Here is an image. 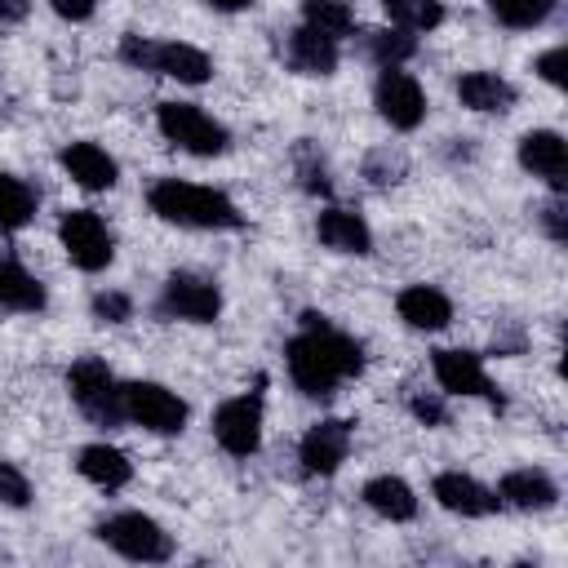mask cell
Listing matches in <instances>:
<instances>
[{
	"instance_id": "cell-1",
	"label": "cell",
	"mask_w": 568,
	"mask_h": 568,
	"mask_svg": "<svg viewBox=\"0 0 568 568\" xmlns=\"http://www.w3.org/2000/svg\"><path fill=\"white\" fill-rule=\"evenodd\" d=\"M284 364L288 382L306 399H328L342 382L364 373V346L351 333H342L328 315L306 311L297 320V333L284 342Z\"/></svg>"
},
{
	"instance_id": "cell-2",
	"label": "cell",
	"mask_w": 568,
	"mask_h": 568,
	"mask_svg": "<svg viewBox=\"0 0 568 568\" xmlns=\"http://www.w3.org/2000/svg\"><path fill=\"white\" fill-rule=\"evenodd\" d=\"M146 209L160 222L186 226V231H240L244 226V213L226 191L182 182V178H155L146 186Z\"/></svg>"
},
{
	"instance_id": "cell-3",
	"label": "cell",
	"mask_w": 568,
	"mask_h": 568,
	"mask_svg": "<svg viewBox=\"0 0 568 568\" xmlns=\"http://www.w3.org/2000/svg\"><path fill=\"white\" fill-rule=\"evenodd\" d=\"M120 62L133 71L169 75L178 84H204L213 75V58L186 40H146V36H124L120 40Z\"/></svg>"
},
{
	"instance_id": "cell-4",
	"label": "cell",
	"mask_w": 568,
	"mask_h": 568,
	"mask_svg": "<svg viewBox=\"0 0 568 568\" xmlns=\"http://www.w3.org/2000/svg\"><path fill=\"white\" fill-rule=\"evenodd\" d=\"M93 537L133 564H169L173 559V537L146 510H115V515L93 524Z\"/></svg>"
},
{
	"instance_id": "cell-5",
	"label": "cell",
	"mask_w": 568,
	"mask_h": 568,
	"mask_svg": "<svg viewBox=\"0 0 568 568\" xmlns=\"http://www.w3.org/2000/svg\"><path fill=\"white\" fill-rule=\"evenodd\" d=\"M155 124H160L164 142H173L178 151L200 155V160L226 155V146H231V129L222 120H213L204 106H195V102H160L155 106Z\"/></svg>"
},
{
	"instance_id": "cell-6",
	"label": "cell",
	"mask_w": 568,
	"mask_h": 568,
	"mask_svg": "<svg viewBox=\"0 0 568 568\" xmlns=\"http://www.w3.org/2000/svg\"><path fill=\"white\" fill-rule=\"evenodd\" d=\"M58 244L71 257V266L84 275H98L115 262V235L93 209H67L58 217Z\"/></svg>"
},
{
	"instance_id": "cell-7",
	"label": "cell",
	"mask_w": 568,
	"mask_h": 568,
	"mask_svg": "<svg viewBox=\"0 0 568 568\" xmlns=\"http://www.w3.org/2000/svg\"><path fill=\"white\" fill-rule=\"evenodd\" d=\"M120 413H124V422H133L151 435H178L191 417L186 399L160 382H120Z\"/></svg>"
},
{
	"instance_id": "cell-8",
	"label": "cell",
	"mask_w": 568,
	"mask_h": 568,
	"mask_svg": "<svg viewBox=\"0 0 568 568\" xmlns=\"http://www.w3.org/2000/svg\"><path fill=\"white\" fill-rule=\"evenodd\" d=\"M155 315L182 324H213L222 315V288L200 271H169L155 297Z\"/></svg>"
},
{
	"instance_id": "cell-9",
	"label": "cell",
	"mask_w": 568,
	"mask_h": 568,
	"mask_svg": "<svg viewBox=\"0 0 568 568\" xmlns=\"http://www.w3.org/2000/svg\"><path fill=\"white\" fill-rule=\"evenodd\" d=\"M430 373L439 382L444 395H462V399H484L493 408H506L501 386L488 377L484 355L479 351H462V346H439L430 351Z\"/></svg>"
},
{
	"instance_id": "cell-10",
	"label": "cell",
	"mask_w": 568,
	"mask_h": 568,
	"mask_svg": "<svg viewBox=\"0 0 568 568\" xmlns=\"http://www.w3.org/2000/svg\"><path fill=\"white\" fill-rule=\"evenodd\" d=\"M67 390L75 399V408L98 422V426H120L124 413H120V382L115 373L106 368V359L98 355H80L71 368H67Z\"/></svg>"
},
{
	"instance_id": "cell-11",
	"label": "cell",
	"mask_w": 568,
	"mask_h": 568,
	"mask_svg": "<svg viewBox=\"0 0 568 568\" xmlns=\"http://www.w3.org/2000/svg\"><path fill=\"white\" fill-rule=\"evenodd\" d=\"M262 422H266V395L257 386V390L231 395L213 408V439L231 457H253L262 448Z\"/></svg>"
},
{
	"instance_id": "cell-12",
	"label": "cell",
	"mask_w": 568,
	"mask_h": 568,
	"mask_svg": "<svg viewBox=\"0 0 568 568\" xmlns=\"http://www.w3.org/2000/svg\"><path fill=\"white\" fill-rule=\"evenodd\" d=\"M373 106L377 115L399 129V133H413L422 120H426V89L417 75H408L404 67H382L377 84H373Z\"/></svg>"
},
{
	"instance_id": "cell-13",
	"label": "cell",
	"mask_w": 568,
	"mask_h": 568,
	"mask_svg": "<svg viewBox=\"0 0 568 568\" xmlns=\"http://www.w3.org/2000/svg\"><path fill=\"white\" fill-rule=\"evenodd\" d=\"M351 439H355V422L346 417H324L315 426H306V435L297 439V462L306 475H337L342 462L351 457Z\"/></svg>"
},
{
	"instance_id": "cell-14",
	"label": "cell",
	"mask_w": 568,
	"mask_h": 568,
	"mask_svg": "<svg viewBox=\"0 0 568 568\" xmlns=\"http://www.w3.org/2000/svg\"><path fill=\"white\" fill-rule=\"evenodd\" d=\"M430 497H435L448 515H462V519H488V515L501 510L497 493H493L488 484H479L475 475H466V470H439V475L430 479Z\"/></svg>"
},
{
	"instance_id": "cell-15",
	"label": "cell",
	"mask_w": 568,
	"mask_h": 568,
	"mask_svg": "<svg viewBox=\"0 0 568 568\" xmlns=\"http://www.w3.org/2000/svg\"><path fill=\"white\" fill-rule=\"evenodd\" d=\"M515 155L532 178H541L555 195H564V186H568V146H564V138L555 129H528L519 138Z\"/></svg>"
},
{
	"instance_id": "cell-16",
	"label": "cell",
	"mask_w": 568,
	"mask_h": 568,
	"mask_svg": "<svg viewBox=\"0 0 568 568\" xmlns=\"http://www.w3.org/2000/svg\"><path fill=\"white\" fill-rule=\"evenodd\" d=\"M58 164H62V173H67L80 191H111L115 178H120L115 155H106V146L89 142V138L67 142V146L58 151Z\"/></svg>"
},
{
	"instance_id": "cell-17",
	"label": "cell",
	"mask_w": 568,
	"mask_h": 568,
	"mask_svg": "<svg viewBox=\"0 0 568 568\" xmlns=\"http://www.w3.org/2000/svg\"><path fill=\"white\" fill-rule=\"evenodd\" d=\"M497 501L501 506H510V510H524V515H532V510H550L555 501H559V484H555V475L550 470H541V466H519V470H506L501 479H497Z\"/></svg>"
},
{
	"instance_id": "cell-18",
	"label": "cell",
	"mask_w": 568,
	"mask_h": 568,
	"mask_svg": "<svg viewBox=\"0 0 568 568\" xmlns=\"http://www.w3.org/2000/svg\"><path fill=\"white\" fill-rule=\"evenodd\" d=\"M280 53H284V67L297 71V75H333L337 71V58H342L337 40L320 36L306 22H297L293 31H284V49Z\"/></svg>"
},
{
	"instance_id": "cell-19",
	"label": "cell",
	"mask_w": 568,
	"mask_h": 568,
	"mask_svg": "<svg viewBox=\"0 0 568 568\" xmlns=\"http://www.w3.org/2000/svg\"><path fill=\"white\" fill-rule=\"evenodd\" d=\"M395 311H399V320H404L408 328H417V333H439V328L453 324V302H448V293L435 288V284H408V288H399Z\"/></svg>"
},
{
	"instance_id": "cell-20",
	"label": "cell",
	"mask_w": 568,
	"mask_h": 568,
	"mask_svg": "<svg viewBox=\"0 0 568 568\" xmlns=\"http://www.w3.org/2000/svg\"><path fill=\"white\" fill-rule=\"evenodd\" d=\"M315 235H320L324 248L346 253V257H368V253H373V231H368V222H364L359 213H351V209H337V204L315 217Z\"/></svg>"
},
{
	"instance_id": "cell-21",
	"label": "cell",
	"mask_w": 568,
	"mask_h": 568,
	"mask_svg": "<svg viewBox=\"0 0 568 568\" xmlns=\"http://www.w3.org/2000/svg\"><path fill=\"white\" fill-rule=\"evenodd\" d=\"M515 84L497 71H462L457 75V102L479 115H506L515 106Z\"/></svg>"
},
{
	"instance_id": "cell-22",
	"label": "cell",
	"mask_w": 568,
	"mask_h": 568,
	"mask_svg": "<svg viewBox=\"0 0 568 568\" xmlns=\"http://www.w3.org/2000/svg\"><path fill=\"white\" fill-rule=\"evenodd\" d=\"M49 306V293L40 284V275H31L18 257L0 253V311H18V315H36Z\"/></svg>"
},
{
	"instance_id": "cell-23",
	"label": "cell",
	"mask_w": 568,
	"mask_h": 568,
	"mask_svg": "<svg viewBox=\"0 0 568 568\" xmlns=\"http://www.w3.org/2000/svg\"><path fill=\"white\" fill-rule=\"evenodd\" d=\"M75 470H80L93 488H102V493H115V488H124V484L133 479V462H129L115 444H84V448L75 453Z\"/></svg>"
},
{
	"instance_id": "cell-24",
	"label": "cell",
	"mask_w": 568,
	"mask_h": 568,
	"mask_svg": "<svg viewBox=\"0 0 568 568\" xmlns=\"http://www.w3.org/2000/svg\"><path fill=\"white\" fill-rule=\"evenodd\" d=\"M359 497H364V506H368L373 515H382V519H390V524H408V519L417 515V493H413V484L399 479V475H373V479L359 488Z\"/></svg>"
},
{
	"instance_id": "cell-25",
	"label": "cell",
	"mask_w": 568,
	"mask_h": 568,
	"mask_svg": "<svg viewBox=\"0 0 568 568\" xmlns=\"http://www.w3.org/2000/svg\"><path fill=\"white\" fill-rule=\"evenodd\" d=\"M40 209V195L31 182H22L18 173H0V235H13L22 226H31Z\"/></svg>"
},
{
	"instance_id": "cell-26",
	"label": "cell",
	"mask_w": 568,
	"mask_h": 568,
	"mask_svg": "<svg viewBox=\"0 0 568 568\" xmlns=\"http://www.w3.org/2000/svg\"><path fill=\"white\" fill-rule=\"evenodd\" d=\"M364 53L377 67H404L417 53V36L404 27H373V31H364Z\"/></svg>"
},
{
	"instance_id": "cell-27",
	"label": "cell",
	"mask_w": 568,
	"mask_h": 568,
	"mask_svg": "<svg viewBox=\"0 0 568 568\" xmlns=\"http://www.w3.org/2000/svg\"><path fill=\"white\" fill-rule=\"evenodd\" d=\"M484 9L510 31H532V27H546L555 18L559 0H484Z\"/></svg>"
},
{
	"instance_id": "cell-28",
	"label": "cell",
	"mask_w": 568,
	"mask_h": 568,
	"mask_svg": "<svg viewBox=\"0 0 568 568\" xmlns=\"http://www.w3.org/2000/svg\"><path fill=\"white\" fill-rule=\"evenodd\" d=\"M302 22L342 44L355 31V9L346 0H302Z\"/></svg>"
},
{
	"instance_id": "cell-29",
	"label": "cell",
	"mask_w": 568,
	"mask_h": 568,
	"mask_svg": "<svg viewBox=\"0 0 568 568\" xmlns=\"http://www.w3.org/2000/svg\"><path fill=\"white\" fill-rule=\"evenodd\" d=\"M382 9L390 27H404V31H435L448 18L444 0H382Z\"/></svg>"
},
{
	"instance_id": "cell-30",
	"label": "cell",
	"mask_w": 568,
	"mask_h": 568,
	"mask_svg": "<svg viewBox=\"0 0 568 568\" xmlns=\"http://www.w3.org/2000/svg\"><path fill=\"white\" fill-rule=\"evenodd\" d=\"M293 173H297V186L306 195H333V178H328V160L320 155L315 142H297L293 146Z\"/></svg>"
},
{
	"instance_id": "cell-31",
	"label": "cell",
	"mask_w": 568,
	"mask_h": 568,
	"mask_svg": "<svg viewBox=\"0 0 568 568\" xmlns=\"http://www.w3.org/2000/svg\"><path fill=\"white\" fill-rule=\"evenodd\" d=\"M364 178L368 186H399L408 178V155L399 146H373L364 155Z\"/></svg>"
},
{
	"instance_id": "cell-32",
	"label": "cell",
	"mask_w": 568,
	"mask_h": 568,
	"mask_svg": "<svg viewBox=\"0 0 568 568\" xmlns=\"http://www.w3.org/2000/svg\"><path fill=\"white\" fill-rule=\"evenodd\" d=\"M89 311L98 324H124V320H133V297L120 288H102V293H93Z\"/></svg>"
},
{
	"instance_id": "cell-33",
	"label": "cell",
	"mask_w": 568,
	"mask_h": 568,
	"mask_svg": "<svg viewBox=\"0 0 568 568\" xmlns=\"http://www.w3.org/2000/svg\"><path fill=\"white\" fill-rule=\"evenodd\" d=\"M0 506H9V510L31 506V479L4 457H0Z\"/></svg>"
},
{
	"instance_id": "cell-34",
	"label": "cell",
	"mask_w": 568,
	"mask_h": 568,
	"mask_svg": "<svg viewBox=\"0 0 568 568\" xmlns=\"http://www.w3.org/2000/svg\"><path fill=\"white\" fill-rule=\"evenodd\" d=\"M408 413L422 422V426H448V404H444V395H435V390H413L408 395Z\"/></svg>"
},
{
	"instance_id": "cell-35",
	"label": "cell",
	"mask_w": 568,
	"mask_h": 568,
	"mask_svg": "<svg viewBox=\"0 0 568 568\" xmlns=\"http://www.w3.org/2000/svg\"><path fill=\"white\" fill-rule=\"evenodd\" d=\"M537 222H541V231H546V240H550V244H564V240H568V222H564V195H555V191H550V200L537 209Z\"/></svg>"
},
{
	"instance_id": "cell-36",
	"label": "cell",
	"mask_w": 568,
	"mask_h": 568,
	"mask_svg": "<svg viewBox=\"0 0 568 568\" xmlns=\"http://www.w3.org/2000/svg\"><path fill=\"white\" fill-rule=\"evenodd\" d=\"M528 346V333L519 320H497L493 328V355H519Z\"/></svg>"
},
{
	"instance_id": "cell-37",
	"label": "cell",
	"mask_w": 568,
	"mask_h": 568,
	"mask_svg": "<svg viewBox=\"0 0 568 568\" xmlns=\"http://www.w3.org/2000/svg\"><path fill=\"white\" fill-rule=\"evenodd\" d=\"M564 62H568V49H564V44H550V49L532 62V71H537L550 89H564Z\"/></svg>"
},
{
	"instance_id": "cell-38",
	"label": "cell",
	"mask_w": 568,
	"mask_h": 568,
	"mask_svg": "<svg viewBox=\"0 0 568 568\" xmlns=\"http://www.w3.org/2000/svg\"><path fill=\"white\" fill-rule=\"evenodd\" d=\"M49 9L62 18V22H89L98 13V0H49Z\"/></svg>"
},
{
	"instance_id": "cell-39",
	"label": "cell",
	"mask_w": 568,
	"mask_h": 568,
	"mask_svg": "<svg viewBox=\"0 0 568 568\" xmlns=\"http://www.w3.org/2000/svg\"><path fill=\"white\" fill-rule=\"evenodd\" d=\"M31 13V0H0V22H22Z\"/></svg>"
},
{
	"instance_id": "cell-40",
	"label": "cell",
	"mask_w": 568,
	"mask_h": 568,
	"mask_svg": "<svg viewBox=\"0 0 568 568\" xmlns=\"http://www.w3.org/2000/svg\"><path fill=\"white\" fill-rule=\"evenodd\" d=\"M209 9H217V13H244V9H253L257 0H204Z\"/></svg>"
}]
</instances>
